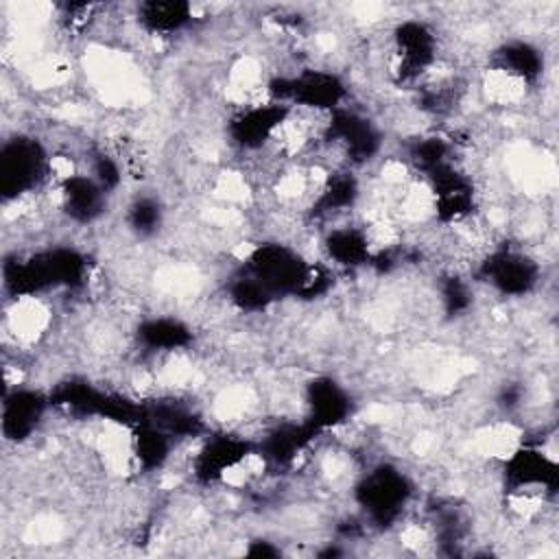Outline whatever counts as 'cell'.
<instances>
[{"label":"cell","instance_id":"obj_13","mask_svg":"<svg viewBox=\"0 0 559 559\" xmlns=\"http://www.w3.org/2000/svg\"><path fill=\"white\" fill-rule=\"evenodd\" d=\"M426 179L432 190L435 216L441 223H459L472 214L476 201L474 183L454 164L443 166Z\"/></svg>","mask_w":559,"mask_h":559},{"label":"cell","instance_id":"obj_22","mask_svg":"<svg viewBox=\"0 0 559 559\" xmlns=\"http://www.w3.org/2000/svg\"><path fill=\"white\" fill-rule=\"evenodd\" d=\"M358 194H360L358 179L349 170H338V173L330 175L325 179V183L321 186L319 194L314 197V201L310 205V216L323 218L334 212L354 207V203L358 201Z\"/></svg>","mask_w":559,"mask_h":559},{"label":"cell","instance_id":"obj_20","mask_svg":"<svg viewBox=\"0 0 559 559\" xmlns=\"http://www.w3.org/2000/svg\"><path fill=\"white\" fill-rule=\"evenodd\" d=\"M138 22L151 35H175L192 22L186 0H146L138 7Z\"/></svg>","mask_w":559,"mask_h":559},{"label":"cell","instance_id":"obj_9","mask_svg":"<svg viewBox=\"0 0 559 559\" xmlns=\"http://www.w3.org/2000/svg\"><path fill=\"white\" fill-rule=\"evenodd\" d=\"M255 445L238 435H214L203 441L192 461V474L199 483L210 485L223 480L255 454Z\"/></svg>","mask_w":559,"mask_h":559},{"label":"cell","instance_id":"obj_6","mask_svg":"<svg viewBox=\"0 0 559 559\" xmlns=\"http://www.w3.org/2000/svg\"><path fill=\"white\" fill-rule=\"evenodd\" d=\"M478 275L504 297H524L539 284L542 269L531 255L502 247L480 262Z\"/></svg>","mask_w":559,"mask_h":559},{"label":"cell","instance_id":"obj_3","mask_svg":"<svg viewBox=\"0 0 559 559\" xmlns=\"http://www.w3.org/2000/svg\"><path fill=\"white\" fill-rule=\"evenodd\" d=\"M266 90L275 103H284L288 107L299 105L328 114L343 107L347 96V85L338 74L317 68L301 70L293 76H275Z\"/></svg>","mask_w":559,"mask_h":559},{"label":"cell","instance_id":"obj_18","mask_svg":"<svg viewBox=\"0 0 559 559\" xmlns=\"http://www.w3.org/2000/svg\"><path fill=\"white\" fill-rule=\"evenodd\" d=\"M493 66L504 74H509L522 83H528V81H537L542 76L544 55L531 41L511 39L493 50Z\"/></svg>","mask_w":559,"mask_h":559},{"label":"cell","instance_id":"obj_4","mask_svg":"<svg viewBox=\"0 0 559 559\" xmlns=\"http://www.w3.org/2000/svg\"><path fill=\"white\" fill-rule=\"evenodd\" d=\"M310 262L304 260L299 251L282 242H260L253 245L245 258L242 271L255 277L275 297L299 293Z\"/></svg>","mask_w":559,"mask_h":559},{"label":"cell","instance_id":"obj_2","mask_svg":"<svg viewBox=\"0 0 559 559\" xmlns=\"http://www.w3.org/2000/svg\"><path fill=\"white\" fill-rule=\"evenodd\" d=\"M413 496V485L404 472L391 463L371 467L354 485V498L365 515L376 524H391Z\"/></svg>","mask_w":559,"mask_h":559},{"label":"cell","instance_id":"obj_11","mask_svg":"<svg viewBox=\"0 0 559 559\" xmlns=\"http://www.w3.org/2000/svg\"><path fill=\"white\" fill-rule=\"evenodd\" d=\"M306 421L317 430H330L345 424L354 411L349 391L334 378L321 376L306 384Z\"/></svg>","mask_w":559,"mask_h":559},{"label":"cell","instance_id":"obj_19","mask_svg":"<svg viewBox=\"0 0 559 559\" xmlns=\"http://www.w3.org/2000/svg\"><path fill=\"white\" fill-rule=\"evenodd\" d=\"M135 336L140 345L151 352L186 349L194 338L190 325L175 317H148L140 321Z\"/></svg>","mask_w":559,"mask_h":559},{"label":"cell","instance_id":"obj_17","mask_svg":"<svg viewBox=\"0 0 559 559\" xmlns=\"http://www.w3.org/2000/svg\"><path fill=\"white\" fill-rule=\"evenodd\" d=\"M323 251L332 264L343 269H358L373 260L367 231L354 225L334 227L323 238Z\"/></svg>","mask_w":559,"mask_h":559},{"label":"cell","instance_id":"obj_7","mask_svg":"<svg viewBox=\"0 0 559 559\" xmlns=\"http://www.w3.org/2000/svg\"><path fill=\"white\" fill-rule=\"evenodd\" d=\"M393 50L397 81H415L437 61V35L421 20H402L393 28Z\"/></svg>","mask_w":559,"mask_h":559},{"label":"cell","instance_id":"obj_10","mask_svg":"<svg viewBox=\"0 0 559 559\" xmlns=\"http://www.w3.org/2000/svg\"><path fill=\"white\" fill-rule=\"evenodd\" d=\"M290 116V107L284 103H258L240 109L231 116L227 133L231 142L242 151L262 148L284 127Z\"/></svg>","mask_w":559,"mask_h":559},{"label":"cell","instance_id":"obj_1","mask_svg":"<svg viewBox=\"0 0 559 559\" xmlns=\"http://www.w3.org/2000/svg\"><path fill=\"white\" fill-rule=\"evenodd\" d=\"M2 275L11 297H33L55 286H81L87 275V260L72 247H55L24 260H7Z\"/></svg>","mask_w":559,"mask_h":559},{"label":"cell","instance_id":"obj_24","mask_svg":"<svg viewBox=\"0 0 559 559\" xmlns=\"http://www.w3.org/2000/svg\"><path fill=\"white\" fill-rule=\"evenodd\" d=\"M227 297L242 312H262L277 299L269 288H264L255 277L245 271L231 277L227 286Z\"/></svg>","mask_w":559,"mask_h":559},{"label":"cell","instance_id":"obj_25","mask_svg":"<svg viewBox=\"0 0 559 559\" xmlns=\"http://www.w3.org/2000/svg\"><path fill=\"white\" fill-rule=\"evenodd\" d=\"M164 221V207L155 197H138L127 207V225L135 236H153Z\"/></svg>","mask_w":559,"mask_h":559},{"label":"cell","instance_id":"obj_8","mask_svg":"<svg viewBox=\"0 0 559 559\" xmlns=\"http://www.w3.org/2000/svg\"><path fill=\"white\" fill-rule=\"evenodd\" d=\"M323 138L341 146L345 157L354 164L369 162L371 157L378 155L382 146L380 129L369 118L347 107H338L330 114Z\"/></svg>","mask_w":559,"mask_h":559},{"label":"cell","instance_id":"obj_21","mask_svg":"<svg viewBox=\"0 0 559 559\" xmlns=\"http://www.w3.org/2000/svg\"><path fill=\"white\" fill-rule=\"evenodd\" d=\"M173 450V437L151 419L142 417L131 426V452L138 465L146 472L159 469Z\"/></svg>","mask_w":559,"mask_h":559},{"label":"cell","instance_id":"obj_26","mask_svg":"<svg viewBox=\"0 0 559 559\" xmlns=\"http://www.w3.org/2000/svg\"><path fill=\"white\" fill-rule=\"evenodd\" d=\"M439 299L448 317H459V314H465L472 306V288L465 284V280L450 275V277H443L439 286Z\"/></svg>","mask_w":559,"mask_h":559},{"label":"cell","instance_id":"obj_5","mask_svg":"<svg viewBox=\"0 0 559 559\" xmlns=\"http://www.w3.org/2000/svg\"><path fill=\"white\" fill-rule=\"evenodd\" d=\"M48 170L44 146L31 135H15L0 148V192L4 199H17L39 186Z\"/></svg>","mask_w":559,"mask_h":559},{"label":"cell","instance_id":"obj_23","mask_svg":"<svg viewBox=\"0 0 559 559\" xmlns=\"http://www.w3.org/2000/svg\"><path fill=\"white\" fill-rule=\"evenodd\" d=\"M450 155H452V146L441 135L417 138L408 148V157H411L413 166L417 170H421L424 177H430L432 173L441 170L443 166L454 164Z\"/></svg>","mask_w":559,"mask_h":559},{"label":"cell","instance_id":"obj_12","mask_svg":"<svg viewBox=\"0 0 559 559\" xmlns=\"http://www.w3.org/2000/svg\"><path fill=\"white\" fill-rule=\"evenodd\" d=\"M502 476L511 491H533L542 487L544 491H555L559 480L555 459L544 454L539 448L528 445L515 448L504 459Z\"/></svg>","mask_w":559,"mask_h":559},{"label":"cell","instance_id":"obj_16","mask_svg":"<svg viewBox=\"0 0 559 559\" xmlns=\"http://www.w3.org/2000/svg\"><path fill=\"white\" fill-rule=\"evenodd\" d=\"M317 435L319 432L308 421H284L264 435L258 454L273 465H290L312 443Z\"/></svg>","mask_w":559,"mask_h":559},{"label":"cell","instance_id":"obj_27","mask_svg":"<svg viewBox=\"0 0 559 559\" xmlns=\"http://www.w3.org/2000/svg\"><path fill=\"white\" fill-rule=\"evenodd\" d=\"M92 177L98 181V186L109 194L111 190H116L120 186V166L114 157H109L107 153H94L92 155Z\"/></svg>","mask_w":559,"mask_h":559},{"label":"cell","instance_id":"obj_15","mask_svg":"<svg viewBox=\"0 0 559 559\" xmlns=\"http://www.w3.org/2000/svg\"><path fill=\"white\" fill-rule=\"evenodd\" d=\"M59 194H61V207L66 216L81 225L94 223L105 212V205H107V192L98 186V181L92 175L68 173L61 179Z\"/></svg>","mask_w":559,"mask_h":559},{"label":"cell","instance_id":"obj_14","mask_svg":"<svg viewBox=\"0 0 559 559\" xmlns=\"http://www.w3.org/2000/svg\"><path fill=\"white\" fill-rule=\"evenodd\" d=\"M48 400L33 389H13L2 400V435L9 441H26L39 426Z\"/></svg>","mask_w":559,"mask_h":559}]
</instances>
